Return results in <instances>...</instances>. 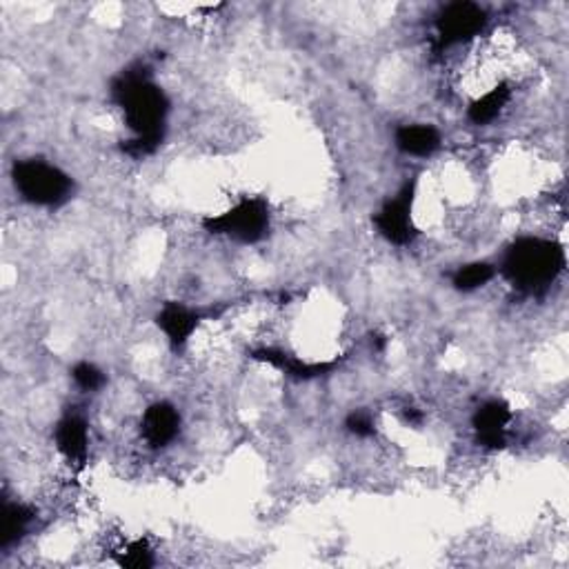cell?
Segmentation results:
<instances>
[{
  "instance_id": "obj_1",
  "label": "cell",
  "mask_w": 569,
  "mask_h": 569,
  "mask_svg": "<svg viewBox=\"0 0 569 569\" xmlns=\"http://www.w3.org/2000/svg\"><path fill=\"white\" fill-rule=\"evenodd\" d=\"M114 99L125 114L127 127L136 134L129 151L138 156L153 151L170 110L166 94L147 73L127 71L114 86Z\"/></svg>"
},
{
  "instance_id": "obj_2",
  "label": "cell",
  "mask_w": 569,
  "mask_h": 569,
  "mask_svg": "<svg viewBox=\"0 0 569 569\" xmlns=\"http://www.w3.org/2000/svg\"><path fill=\"white\" fill-rule=\"evenodd\" d=\"M565 268V254L551 240L519 238L503 259L505 278L521 292H538L551 285Z\"/></svg>"
},
{
  "instance_id": "obj_3",
  "label": "cell",
  "mask_w": 569,
  "mask_h": 569,
  "mask_svg": "<svg viewBox=\"0 0 569 569\" xmlns=\"http://www.w3.org/2000/svg\"><path fill=\"white\" fill-rule=\"evenodd\" d=\"M12 181L19 196L34 207H58L67 203L73 192L71 177L41 158L16 160Z\"/></svg>"
},
{
  "instance_id": "obj_4",
  "label": "cell",
  "mask_w": 569,
  "mask_h": 569,
  "mask_svg": "<svg viewBox=\"0 0 569 569\" xmlns=\"http://www.w3.org/2000/svg\"><path fill=\"white\" fill-rule=\"evenodd\" d=\"M209 234H220L238 242H257L270 229V207L261 198H242L231 209L205 220Z\"/></svg>"
},
{
  "instance_id": "obj_5",
  "label": "cell",
  "mask_w": 569,
  "mask_h": 569,
  "mask_svg": "<svg viewBox=\"0 0 569 569\" xmlns=\"http://www.w3.org/2000/svg\"><path fill=\"white\" fill-rule=\"evenodd\" d=\"M487 25V12L476 3H452L436 16V43L441 49L465 45L480 36Z\"/></svg>"
},
{
  "instance_id": "obj_6",
  "label": "cell",
  "mask_w": 569,
  "mask_h": 569,
  "mask_svg": "<svg viewBox=\"0 0 569 569\" xmlns=\"http://www.w3.org/2000/svg\"><path fill=\"white\" fill-rule=\"evenodd\" d=\"M414 187L405 185L376 214L374 225L391 246H410L417 236L414 227Z\"/></svg>"
},
{
  "instance_id": "obj_7",
  "label": "cell",
  "mask_w": 569,
  "mask_h": 569,
  "mask_svg": "<svg viewBox=\"0 0 569 569\" xmlns=\"http://www.w3.org/2000/svg\"><path fill=\"white\" fill-rule=\"evenodd\" d=\"M181 432V412L172 402H153L143 412L140 436L151 449H162L172 445Z\"/></svg>"
},
{
  "instance_id": "obj_8",
  "label": "cell",
  "mask_w": 569,
  "mask_h": 569,
  "mask_svg": "<svg viewBox=\"0 0 569 569\" xmlns=\"http://www.w3.org/2000/svg\"><path fill=\"white\" fill-rule=\"evenodd\" d=\"M512 423V410L501 400H490L480 405L471 419V430L476 441L487 449H499L508 443Z\"/></svg>"
},
{
  "instance_id": "obj_9",
  "label": "cell",
  "mask_w": 569,
  "mask_h": 569,
  "mask_svg": "<svg viewBox=\"0 0 569 569\" xmlns=\"http://www.w3.org/2000/svg\"><path fill=\"white\" fill-rule=\"evenodd\" d=\"M54 445L69 465H83L90 456V425L76 412L65 414L54 430Z\"/></svg>"
},
{
  "instance_id": "obj_10",
  "label": "cell",
  "mask_w": 569,
  "mask_h": 569,
  "mask_svg": "<svg viewBox=\"0 0 569 569\" xmlns=\"http://www.w3.org/2000/svg\"><path fill=\"white\" fill-rule=\"evenodd\" d=\"M201 320H203L201 311H196L183 303H166V307L158 311V318H156L160 332L168 337L170 345L177 350L185 348L192 341Z\"/></svg>"
},
{
  "instance_id": "obj_11",
  "label": "cell",
  "mask_w": 569,
  "mask_h": 569,
  "mask_svg": "<svg viewBox=\"0 0 569 569\" xmlns=\"http://www.w3.org/2000/svg\"><path fill=\"white\" fill-rule=\"evenodd\" d=\"M396 147L412 158H430L434 156L441 145L443 136L441 132L430 123H410L396 129Z\"/></svg>"
},
{
  "instance_id": "obj_12",
  "label": "cell",
  "mask_w": 569,
  "mask_h": 569,
  "mask_svg": "<svg viewBox=\"0 0 569 569\" xmlns=\"http://www.w3.org/2000/svg\"><path fill=\"white\" fill-rule=\"evenodd\" d=\"M510 101H512V88L508 83H499L490 90H485L480 96L471 101V105L467 107V116L474 125H490L501 116V112L508 107Z\"/></svg>"
},
{
  "instance_id": "obj_13",
  "label": "cell",
  "mask_w": 569,
  "mask_h": 569,
  "mask_svg": "<svg viewBox=\"0 0 569 569\" xmlns=\"http://www.w3.org/2000/svg\"><path fill=\"white\" fill-rule=\"evenodd\" d=\"M497 276V270L494 265L490 263H467V265H460L452 278V285L458 289V292H476L480 287H485L487 283H490L492 278Z\"/></svg>"
},
{
  "instance_id": "obj_14",
  "label": "cell",
  "mask_w": 569,
  "mask_h": 569,
  "mask_svg": "<svg viewBox=\"0 0 569 569\" xmlns=\"http://www.w3.org/2000/svg\"><path fill=\"white\" fill-rule=\"evenodd\" d=\"M71 378H73V383L83 389V391H88V394H92V391H99L103 385H105V374L94 365V363H78L73 369H71Z\"/></svg>"
},
{
  "instance_id": "obj_15",
  "label": "cell",
  "mask_w": 569,
  "mask_h": 569,
  "mask_svg": "<svg viewBox=\"0 0 569 569\" xmlns=\"http://www.w3.org/2000/svg\"><path fill=\"white\" fill-rule=\"evenodd\" d=\"M345 428L350 434H354L356 439H372L374 432H376V421L369 412H363V410H356L348 417L345 421Z\"/></svg>"
}]
</instances>
